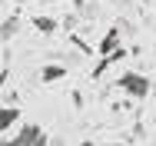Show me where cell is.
Listing matches in <instances>:
<instances>
[{
  "label": "cell",
  "instance_id": "1",
  "mask_svg": "<svg viewBox=\"0 0 156 146\" xmlns=\"http://www.w3.org/2000/svg\"><path fill=\"white\" fill-rule=\"evenodd\" d=\"M116 90H123L126 96L143 100V96H150V77H143V73H136V70H123V73L116 77Z\"/></svg>",
  "mask_w": 156,
  "mask_h": 146
},
{
  "label": "cell",
  "instance_id": "2",
  "mask_svg": "<svg viewBox=\"0 0 156 146\" xmlns=\"http://www.w3.org/2000/svg\"><path fill=\"white\" fill-rule=\"evenodd\" d=\"M40 133H43L40 123H20V130L13 136H3V146H33L40 140Z\"/></svg>",
  "mask_w": 156,
  "mask_h": 146
},
{
  "label": "cell",
  "instance_id": "3",
  "mask_svg": "<svg viewBox=\"0 0 156 146\" xmlns=\"http://www.w3.org/2000/svg\"><path fill=\"white\" fill-rule=\"evenodd\" d=\"M120 50V27H110L103 33V40H100V47H96V53L100 57H106V53H116Z\"/></svg>",
  "mask_w": 156,
  "mask_h": 146
},
{
  "label": "cell",
  "instance_id": "4",
  "mask_svg": "<svg viewBox=\"0 0 156 146\" xmlns=\"http://www.w3.org/2000/svg\"><path fill=\"white\" fill-rule=\"evenodd\" d=\"M123 57H126V47H120L116 53H106V57H100V63H96V66H93V77H96V80H100V77H103V73H106L110 66H116V63H120V60H123Z\"/></svg>",
  "mask_w": 156,
  "mask_h": 146
},
{
  "label": "cell",
  "instance_id": "5",
  "mask_svg": "<svg viewBox=\"0 0 156 146\" xmlns=\"http://www.w3.org/2000/svg\"><path fill=\"white\" fill-rule=\"evenodd\" d=\"M17 123H20V110L7 103V106L0 110V130H3V133H10V130H13Z\"/></svg>",
  "mask_w": 156,
  "mask_h": 146
},
{
  "label": "cell",
  "instance_id": "6",
  "mask_svg": "<svg viewBox=\"0 0 156 146\" xmlns=\"http://www.w3.org/2000/svg\"><path fill=\"white\" fill-rule=\"evenodd\" d=\"M63 77H66V66H60V63H47V66L40 70V80H43V83H57Z\"/></svg>",
  "mask_w": 156,
  "mask_h": 146
},
{
  "label": "cell",
  "instance_id": "7",
  "mask_svg": "<svg viewBox=\"0 0 156 146\" xmlns=\"http://www.w3.org/2000/svg\"><path fill=\"white\" fill-rule=\"evenodd\" d=\"M33 27L40 30V33H53V30H57V20H53V17H43V13H40V17H33Z\"/></svg>",
  "mask_w": 156,
  "mask_h": 146
},
{
  "label": "cell",
  "instance_id": "8",
  "mask_svg": "<svg viewBox=\"0 0 156 146\" xmlns=\"http://www.w3.org/2000/svg\"><path fill=\"white\" fill-rule=\"evenodd\" d=\"M13 30H17V20H7V23H3V40H10Z\"/></svg>",
  "mask_w": 156,
  "mask_h": 146
},
{
  "label": "cell",
  "instance_id": "9",
  "mask_svg": "<svg viewBox=\"0 0 156 146\" xmlns=\"http://www.w3.org/2000/svg\"><path fill=\"white\" fill-rule=\"evenodd\" d=\"M33 146H50V136H47V133H40V140H37Z\"/></svg>",
  "mask_w": 156,
  "mask_h": 146
},
{
  "label": "cell",
  "instance_id": "10",
  "mask_svg": "<svg viewBox=\"0 0 156 146\" xmlns=\"http://www.w3.org/2000/svg\"><path fill=\"white\" fill-rule=\"evenodd\" d=\"M80 146H96V143H90V140H83V143H80Z\"/></svg>",
  "mask_w": 156,
  "mask_h": 146
}]
</instances>
